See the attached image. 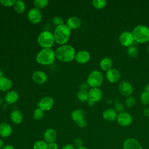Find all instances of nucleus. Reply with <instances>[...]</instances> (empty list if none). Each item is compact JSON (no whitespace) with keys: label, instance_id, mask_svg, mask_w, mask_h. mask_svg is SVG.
<instances>
[{"label":"nucleus","instance_id":"obj_1","mask_svg":"<svg viewBox=\"0 0 149 149\" xmlns=\"http://www.w3.org/2000/svg\"><path fill=\"white\" fill-rule=\"evenodd\" d=\"M56 58L63 62H69L74 59L76 51L73 47L65 44L58 47L55 51Z\"/></svg>","mask_w":149,"mask_h":149},{"label":"nucleus","instance_id":"obj_2","mask_svg":"<svg viewBox=\"0 0 149 149\" xmlns=\"http://www.w3.org/2000/svg\"><path fill=\"white\" fill-rule=\"evenodd\" d=\"M70 34L71 29L66 24L56 26L53 33L55 41L61 45H65L68 41Z\"/></svg>","mask_w":149,"mask_h":149},{"label":"nucleus","instance_id":"obj_3","mask_svg":"<svg viewBox=\"0 0 149 149\" xmlns=\"http://www.w3.org/2000/svg\"><path fill=\"white\" fill-rule=\"evenodd\" d=\"M55 54L51 48H42L36 55V59L38 63L42 65H49L54 63Z\"/></svg>","mask_w":149,"mask_h":149},{"label":"nucleus","instance_id":"obj_4","mask_svg":"<svg viewBox=\"0 0 149 149\" xmlns=\"http://www.w3.org/2000/svg\"><path fill=\"white\" fill-rule=\"evenodd\" d=\"M134 40L139 43L144 44L149 41V27L139 24L136 26L132 32Z\"/></svg>","mask_w":149,"mask_h":149},{"label":"nucleus","instance_id":"obj_5","mask_svg":"<svg viewBox=\"0 0 149 149\" xmlns=\"http://www.w3.org/2000/svg\"><path fill=\"white\" fill-rule=\"evenodd\" d=\"M55 42L53 33L48 30L42 31L37 37V42L42 48H51Z\"/></svg>","mask_w":149,"mask_h":149},{"label":"nucleus","instance_id":"obj_6","mask_svg":"<svg viewBox=\"0 0 149 149\" xmlns=\"http://www.w3.org/2000/svg\"><path fill=\"white\" fill-rule=\"evenodd\" d=\"M86 82L91 88H98L103 82V76L101 72L97 70L92 71L88 74Z\"/></svg>","mask_w":149,"mask_h":149},{"label":"nucleus","instance_id":"obj_7","mask_svg":"<svg viewBox=\"0 0 149 149\" xmlns=\"http://www.w3.org/2000/svg\"><path fill=\"white\" fill-rule=\"evenodd\" d=\"M42 15L40 9L36 8L30 9L27 13L28 20L33 24H38L42 20Z\"/></svg>","mask_w":149,"mask_h":149},{"label":"nucleus","instance_id":"obj_8","mask_svg":"<svg viewBox=\"0 0 149 149\" xmlns=\"http://www.w3.org/2000/svg\"><path fill=\"white\" fill-rule=\"evenodd\" d=\"M119 40L120 43L124 47H129L132 45L134 42V38L132 33L128 31H125L122 32L119 37Z\"/></svg>","mask_w":149,"mask_h":149},{"label":"nucleus","instance_id":"obj_9","mask_svg":"<svg viewBox=\"0 0 149 149\" xmlns=\"http://www.w3.org/2000/svg\"><path fill=\"white\" fill-rule=\"evenodd\" d=\"M118 90L121 95L125 97H129L133 93V87L130 83L126 81H122L118 85Z\"/></svg>","mask_w":149,"mask_h":149},{"label":"nucleus","instance_id":"obj_10","mask_svg":"<svg viewBox=\"0 0 149 149\" xmlns=\"http://www.w3.org/2000/svg\"><path fill=\"white\" fill-rule=\"evenodd\" d=\"M116 120L119 125L126 127L131 125L133 118L130 113L126 112H123L118 114Z\"/></svg>","mask_w":149,"mask_h":149},{"label":"nucleus","instance_id":"obj_11","mask_svg":"<svg viewBox=\"0 0 149 149\" xmlns=\"http://www.w3.org/2000/svg\"><path fill=\"white\" fill-rule=\"evenodd\" d=\"M54 101L51 97H44L41 99L38 102V107L43 111H47L50 110L53 107Z\"/></svg>","mask_w":149,"mask_h":149},{"label":"nucleus","instance_id":"obj_12","mask_svg":"<svg viewBox=\"0 0 149 149\" xmlns=\"http://www.w3.org/2000/svg\"><path fill=\"white\" fill-rule=\"evenodd\" d=\"M120 77L121 74L120 72L115 68H111L106 72V78L110 83H116L120 80Z\"/></svg>","mask_w":149,"mask_h":149},{"label":"nucleus","instance_id":"obj_13","mask_svg":"<svg viewBox=\"0 0 149 149\" xmlns=\"http://www.w3.org/2000/svg\"><path fill=\"white\" fill-rule=\"evenodd\" d=\"M123 149H143V148L138 140L130 137L124 141Z\"/></svg>","mask_w":149,"mask_h":149},{"label":"nucleus","instance_id":"obj_14","mask_svg":"<svg viewBox=\"0 0 149 149\" xmlns=\"http://www.w3.org/2000/svg\"><path fill=\"white\" fill-rule=\"evenodd\" d=\"M31 78L33 81L37 84H42L45 83L48 79L46 73L40 70L35 71L32 74Z\"/></svg>","mask_w":149,"mask_h":149},{"label":"nucleus","instance_id":"obj_15","mask_svg":"<svg viewBox=\"0 0 149 149\" xmlns=\"http://www.w3.org/2000/svg\"><path fill=\"white\" fill-rule=\"evenodd\" d=\"M90 59V53L86 50H81L78 51L75 55L74 59L80 64H84L88 62Z\"/></svg>","mask_w":149,"mask_h":149},{"label":"nucleus","instance_id":"obj_16","mask_svg":"<svg viewBox=\"0 0 149 149\" xmlns=\"http://www.w3.org/2000/svg\"><path fill=\"white\" fill-rule=\"evenodd\" d=\"M102 97V91L98 88H91L88 91V99L96 102L100 101Z\"/></svg>","mask_w":149,"mask_h":149},{"label":"nucleus","instance_id":"obj_17","mask_svg":"<svg viewBox=\"0 0 149 149\" xmlns=\"http://www.w3.org/2000/svg\"><path fill=\"white\" fill-rule=\"evenodd\" d=\"M56 137H57L56 132L52 128L47 129L44 132L43 134L44 140L48 143L54 142L56 140Z\"/></svg>","mask_w":149,"mask_h":149},{"label":"nucleus","instance_id":"obj_18","mask_svg":"<svg viewBox=\"0 0 149 149\" xmlns=\"http://www.w3.org/2000/svg\"><path fill=\"white\" fill-rule=\"evenodd\" d=\"M12 133V126L7 122L0 123V136L3 138L9 137Z\"/></svg>","mask_w":149,"mask_h":149},{"label":"nucleus","instance_id":"obj_19","mask_svg":"<svg viewBox=\"0 0 149 149\" xmlns=\"http://www.w3.org/2000/svg\"><path fill=\"white\" fill-rule=\"evenodd\" d=\"M117 115L116 112L114 110V109L112 108L107 109L102 113L103 118L105 120L109 122H112L116 119Z\"/></svg>","mask_w":149,"mask_h":149},{"label":"nucleus","instance_id":"obj_20","mask_svg":"<svg viewBox=\"0 0 149 149\" xmlns=\"http://www.w3.org/2000/svg\"><path fill=\"white\" fill-rule=\"evenodd\" d=\"M13 86V82L10 79L6 77H2L0 78V90L2 91H6L9 90Z\"/></svg>","mask_w":149,"mask_h":149},{"label":"nucleus","instance_id":"obj_21","mask_svg":"<svg viewBox=\"0 0 149 149\" xmlns=\"http://www.w3.org/2000/svg\"><path fill=\"white\" fill-rule=\"evenodd\" d=\"M71 30L78 29L81 25V21L79 18L76 16H71L69 17L66 24Z\"/></svg>","mask_w":149,"mask_h":149},{"label":"nucleus","instance_id":"obj_22","mask_svg":"<svg viewBox=\"0 0 149 149\" xmlns=\"http://www.w3.org/2000/svg\"><path fill=\"white\" fill-rule=\"evenodd\" d=\"M18 98V93L14 90H11L6 94L5 96V101L8 104H12L16 102Z\"/></svg>","mask_w":149,"mask_h":149},{"label":"nucleus","instance_id":"obj_23","mask_svg":"<svg viewBox=\"0 0 149 149\" xmlns=\"http://www.w3.org/2000/svg\"><path fill=\"white\" fill-rule=\"evenodd\" d=\"M10 118L12 122L16 125H19L21 123L23 120V115L22 112L17 109L13 110L10 113Z\"/></svg>","mask_w":149,"mask_h":149},{"label":"nucleus","instance_id":"obj_24","mask_svg":"<svg viewBox=\"0 0 149 149\" xmlns=\"http://www.w3.org/2000/svg\"><path fill=\"white\" fill-rule=\"evenodd\" d=\"M113 62L112 60L109 57H105L102 59L100 63V66L104 71H108L112 68Z\"/></svg>","mask_w":149,"mask_h":149},{"label":"nucleus","instance_id":"obj_25","mask_svg":"<svg viewBox=\"0 0 149 149\" xmlns=\"http://www.w3.org/2000/svg\"><path fill=\"white\" fill-rule=\"evenodd\" d=\"M84 112L80 109H77L74 110L71 113V118L72 120L77 123V122L84 119Z\"/></svg>","mask_w":149,"mask_h":149},{"label":"nucleus","instance_id":"obj_26","mask_svg":"<svg viewBox=\"0 0 149 149\" xmlns=\"http://www.w3.org/2000/svg\"><path fill=\"white\" fill-rule=\"evenodd\" d=\"M15 10L18 13H22L26 9V3L20 0L16 1L15 3L13 5Z\"/></svg>","mask_w":149,"mask_h":149},{"label":"nucleus","instance_id":"obj_27","mask_svg":"<svg viewBox=\"0 0 149 149\" xmlns=\"http://www.w3.org/2000/svg\"><path fill=\"white\" fill-rule=\"evenodd\" d=\"M48 143L44 140H39L36 141L33 146V149H48Z\"/></svg>","mask_w":149,"mask_h":149},{"label":"nucleus","instance_id":"obj_28","mask_svg":"<svg viewBox=\"0 0 149 149\" xmlns=\"http://www.w3.org/2000/svg\"><path fill=\"white\" fill-rule=\"evenodd\" d=\"M77 97L81 102L87 101L88 100V92L86 90H80L77 93Z\"/></svg>","mask_w":149,"mask_h":149},{"label":"nucleus","instance_id":"obj_29","mask_svg":"<svg viewBox=\"0 0 149 149\" xmlns=\"http://www.w3.org/2000/svg\"><path fill=\"white\" fill-rule=\"evenodd\" d=\"M92 5L97 9H102L105 7L107 1L105 0H93L92 1Z\"/></svg>","mask_w":149,"mask_h":149},{"label":"nucleus","instance_id":"obj_30","mask_svg":"<svg viewBox=\"0 0 149 149\" xmlns=\"http://www.w3.org/2000/svg\"><path fill=\"white\" fill-rule=\"evenodd\" d=\"M49 1L48 0H35L33 1L34 8L40 9H42L47 6Z\"/></svg>","mask_w":149,"mask_h":149},{"label":"nucleus","instance_id":"obj_31","mask_svg":"<svg viewBox=\"0 0 149 149\" xmlns=\"http://www.w3.org/2000/svg\"><path fill=\"white\" fill-rule=\"evenodd\" d=\"M127 54L129 56L132 58H136L138 56L139 51L137 47L134 45H131L127 48Z\"/></svg>","mask_w":149,"mask_h":149},{"label":"nucleus","instance_id":"obj_32","mask_svg":"<svg viewBox=\"0 0 149 149\" xmlns=\"http://www.w3.org/2000/svg\"><path fill=\"white\" fill-rule=\"evenodd\" d=\"M140 101L144 105H149V93L143 91L140 95Z\"/></svg>","mask_w":149,"mask_h":149},{"label":"nucleus","instance_id":"obj_33","mask_svg":"<svg viewBox=\"0 0 149 149\" xmlns=\"http://www.w3.org/2000/svg\"><path fill=\"white\" fill-rule=\"evenodd\" d=\"M44 116V111L39 108H36L33 112V117L36 120H41Z\"/></svg>","mask_w":149,"mask_h":149},{"label":"nucleus","instance_id":"obj_34","mask_svg":"<svg viewBox=\"0 0 149 149\" xmlns=\"http://www.w3.org/2000/svg\"><path fill=\"white\" fill-rule=\"evenodd\" d=\"M136 104V99L134 97L129 96L125 100V104L129 108H131L134 107Z\"/></svg>","mask_w":149,"mask_h":149},{"label":"nucleus","instance_id":"obj_35","mask_svg":"<svg viewBox=\"0 0 149 149\" xmlns=\"http://www.w3.org/2000/svg\"><path fill=\"white\" fill-rule=\"evenodd\" d=\"M124 105L120 103L119 101H116L114 104V110L116 112V113H121L124 112Z\"/></svg>","mask_w":149,"mask_h":149},{"label":"nucleus","instance_id":"obj_36","mask_svg":"<svg viewBox=\"0 0 149 149\" xmlns=\"http://www.w3.org/2000/svg\"><path fill=\"white\" fill-rule=\"evenodd\" d=\"M15 2V0H0L1 4L6 7H10L14 5Z\"/></svg>","mask_w":149,"mask_h":149},{"label":"nucleus","instance_id":"obj_37","mask_svg":"<svg viewBox=\"0 0 149 149\" xmlns=\"http://www.w3.org/2000/svg\"><path fill=\"white\" fill-rule=\"evenodd\" d=\"M73 146L75 148H79L83 146V141L81 138L77 137L73 141Z\"/></svg>","mask_w":149,"mask_h":149},{"label":"nucleus","instance_id":"obj_38","mask_svg":"<svg viewBox=\"0 0 149 149\" xmlns=\"http://www.w3.org/2000/svg\"><path fill=\"white\" fill-rule=\"evenodd\" d=\"M52 22H53V23L54 24L56 25V26L61 25L62 24H64L63 19L61 17H59V16H55V17H54L53 18V19H52Z\"/></svg>","mask_w":149,"mask_h":149},{"label":"nucleus","instance_id":"obj_39","mask_svg":"<svg viewBox=\"0 0 149 149\" xmlns=\"http://www.w3.org/2000/svg\"><path fill=\"white\" fill-rule=\"evenodd\" d=\"M76 124H77V125L78 127H80V128H84V127H86L87 126V121H86V119H82V120H81L77 122L76 123Z\"/></svg>","mask_w":149,"mask_h":149},{"label":"nucleus","instance_id":"obj_40","mask_svg":"<svg viewBox=\"0 0 149 149\" xmlns=\"http://www.w3.org/2000/svg\"><path fill=\"white\" fill-rule=\"evenodd\" d=\"M59 146L56 142H51L48 143V149H58Z\"/></svg>","mask_w":149,"mask_h":149},{"label":"nucleus","instance_id":"obj_41","mask_svg":"<svg viewBox=\"0 0 149 149\" xmlns=\"http://www.w3.org/2000/svg\"><path fill=\"white\" fill-rule=\"evenodd\" d=\"M89 86L88 85V84L87 83V82H83L80 85V90H86L87 91L88 88H89Z\"/></svg>","mask_w":149,"mask_h":149},{"label":"nucleus","instance_id":"obj_42","mask_svg":"<svg viewBox=\"0 0 149 149\" xmlns=\"http://www.w3.org/2000/svg\"><path fill=\"white\" fill-rule=\"evenodd\" d=\"M61 149H76V148L72 144H66L63 146Z\"/></svg>","mask_w":149,"mask_h":149},{"label":"nucleus","instance_id":"obj_43","mask_svg":"<svg viewBox=\"0 0 149 149\" xmlns=\"http://www.w3.org/2000/svg\"><path fill=\"white\" fill-rule=\"evenodd\" d=\"M143 113L146 117L149 118V107H147L144 108L143 111Z\"/></svg>","mask_w":149,"mask_h":149},{"label":"nucleus","instance_id":"obj_44","mask_svg":"<svg viewBox=\"0 0 149 149\" xmlns=\"http://www.w3.org/2000/svg\"><path fill=\"white\" fill-rule=\"evenodd\" d=\"M2 149H16V148L12 145L7 144V145H5V146L2 148Z\"/></svg>","mask_w":149,"mask_h":149},{"label":"nucleus","instance_id":"obj_45","mask_svg":"<svg viewBox=\"0 0 149 149\" xmlns=\"http://www.w3.org/2000/svg\"><path fill=\"white\" fill-rule=\"evenodd\" d=\"M95 102H94V101H93L92 100H90V99H88V100H87V104H88V105L90 106V107H92V106H93L94 104H95Z\"/></svg>","mask_w":149,"mask_h":149},{"label":"nucleus","instance_id":"obj_46","mask_svg":"<svg viewBox=\"0 0 149 149\" xmlns=\"http://www.w3.org/2000/svg\"><path fill=\"white\" fill-rule=\"evenodd\" d=\"M5 146L4 145V142L2 140V139H1L0 138V149H2V148Z\"/></svg>","mask_w":149,"mask_h":149},{"label":"nucleus","instance_id":"obj_47","mask_svg":"<svg viewBox=\"0 0 149 149\" xmlns=\"http://www.w3.org/2000/svg\"><path fill=\"white\" fill-rule=\"evenodd\" d=\"M145 91L149 93V83L147 84L145 86Z\"/></svg>","mask_w":149,"mask_h":149},{"label":"nucleus","instance_id":"obj_48","mask_svg":"<svg viewBox=\"0 0 149 149\" xmlns=\"http://www.w3.org/2000/svg\"><path fill=\"white\" fill-rule=\"evenodd\" d=\"M76 149H89V148H87V147H86L83 146V147H81L76 148Z\"/></svg>","mask_w":149,"mask_h":149},{"label":"nucleus","instance_id":"obj_49","mask_svg":"<svg viewBox=\"0 0 149 149\" xmlns=\"http://www.w3.org/2000/svg\"><path fill=\"white\" fill-rule=\"evenodd\" d=\"M107 103H108V104H111L112 102V100L111 99H110V98H108V100L107 101Z\"/></svg>","mask_w":149,"mask_h":149},{"label":"nucleus","instance_id":"obj_50","mask_svg":"<svg viewBox=\"0 0 149 149\" xmlns=\"http://www.w3.org/2000/svg\"><path fill=\"white\" fill-rule=\"evenodd\" d=\"M3 72L1 70H0V78L3 77Z\"/></svg>","mask_w":149,"mask_h":149},{"label":"nucleus","instance_id":"obj_51","mask_svg":"<svg viewBox=\"0 0 149 149\" xmlns=\"http://www.w3.org/2000/svg\"><path fill=\"white\" fill-rule=\"evenodd\" d=\"M147 51L149 52V45H148V47H147Z\"/></svg>","mask_w":149,"mask_h":149}]
</instances>
